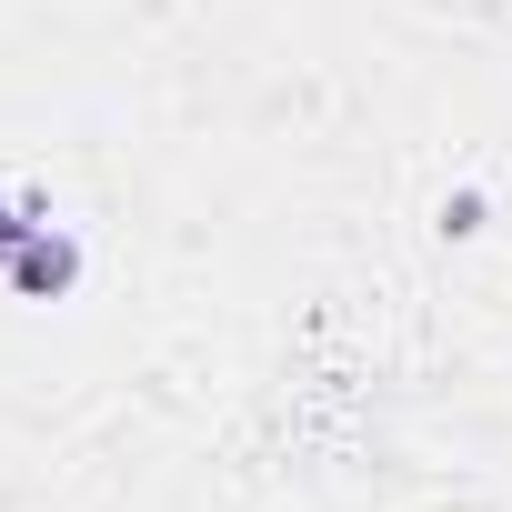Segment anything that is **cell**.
Here are the masks:
<instances>
[{
    "label": "cell",
    "mask_w": 512,
    "mask_h": 512,
    "mask_svg": "<svg viewBox=\"0 0 512 512\" xmlns=\"http://www.w3.org/2000/svg\"><path fill=\"white\" fill-rule=\"evenodd\" d=\"M0 282H11V292H21V302H61V292H71V282H81V241H71V231H51V221H41V231H31V241H21V251H11V262H0Z\"/></svg>",
    "instance_id": "6da1fadb"
},
{
    "label": "cell",
    "mask_w": 512,
    "mask_h": 512,
    "mask_svg": "<svg viewBox=\"0 0 512 512\" xmlns=\"http://www.w3.org/2000/svg\"><path fill=\"white\" fill-rule=\"evenodd\" d=\"M41 221H51L41 201H0V262H11V251H21V241H31Z\"/></svg>",
    "instance_id": "7a4b0ae2"
}]
</instances>
